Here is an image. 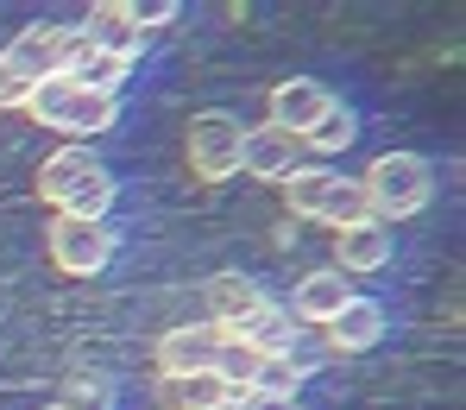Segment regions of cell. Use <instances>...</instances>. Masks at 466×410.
Listing matches in <instances>:
<instances>
[{
    "label": "cell",
    "mask_w": 466,
    "mask_h": 410,
    "mask_svg": "<svg viewBox=\"0 0 466 410\" xmlns=\"http://www.w3.org/2000/svg\"><path fill=\"white\" fill-rule=\"evenodd\" d=\"M51 265L57 272H70V278H95V272H107V259H114V228L107 221H76V215H57L51 221Z\"/></svg>",
    "instance_id": "5b68a950"
},
{
    "label": "cell",
    "mask_w": 466,
    "mask_h": 410,
    "mask_svg": "<svg viewBox=\"0 0 466 410\" xmlns=\"http://www.w3.org/2000/svg\"><path fill=\"white\" fill-rule=\"evenodd\" d=\"M390 265V221H353L334 234V272H385Z\"/></svg>",
    "instance_id": "4fadbf2b"
},
{
    "label": "cell",
    "mask_w": 466,
    "mask_h": 410,
    "mask_svg": "<svg viewBox=\"0 0 466 410\" xmlns=\"http://www.w3.org/2000/svg\"><path fill=\"white\" fill-rule=\"evenodd\" d=\"M82 51H88L82 26H25V32L0 51V64L32 88V82H45V77H64Z\"/></svg>",
    "instance_id": "277c9868"
},
{
    "label": "cell",
    "mask_w": 466,
    "mask_h": 410,
    "mask_svg": "<svg viewBox=\"0 0 466 410\" xmlns=\"http://www.w3.org/2000/svg\"><path fill=\"white\" fill-rule=\"evenodd\" d=\"M385 303H372V297H347L340 310H334V323H328V347L334 354H366V347H379L385 341Z\"/></svg>",
    "instance_id": "8fae6325"
},
{
    "label": "cell",
    "mask_w": 466,
    "mask_h": 410,
    "mask_svg": "<svg viewBox=\"0 0 466 410\" xmlns=\"http://www.w3.org/2000/svg\"><path fill=\"white\" fill-rule=\"evenodd\" d=\"M309 373H315V366H303L297 354H284V360H258L252 392H258V398H297V385H303Z\"/></svg>",
    "instance_id": "ffe728a7"
},
{
    "label": "cell",
    "mask_w": 466,
    "mask_h": 410,
    "mask_svg": "<svg viewBox=\"0 0 466 410\" xmlns=\"http://www.w3.org/2000/svg\"><path fill=\"white\" fill-rule=\"evenodd\" d=\"M51 410H64V405H51Z\"/></svg>",
    "instance_id": "83f0119b"
},
{
    "label": "cell",
    "mask_w": 466,
    "mask_h": 410,
    "mask_svg": "<svg viewBox=\"0 0 466 410\" xmlns=\"http://www.w3.org/2000/svg\"><path fill=\"white\" fill-rule=\"evenodd\" d=\"M208 373L228 385V398H246V392H252V373H258V354L221 334V354H215V366H208Z\"/></svg>",
    "instance_id": "44dd1931"
},
{
    "label": "cell",
    "mask_w": 466,
    "mask_h": 410,
    "mask_svg": "<svg viewBox=\"0 0 466 410\" xmlns=\"http://www.w3.org/2000/svg\"><path fill=\"white\" fill-rule=\"evenodd\" d=\"M278 190H284V209H290V215L321 221V228H334V234H340V228H353V221H372L360 177H340V170L303 164V170H297V177H284Z\"/></svg>",
    "instance_id": "6da1fadb"
},
{
    "label": "cell",
    "mask_w": 466,
    "mask_h": 410,
    "mask_svg": "<svg viewBox=\"0 0 466 410\" xmlns=\"http://www.w3.org/2000/svg\"><path fill=\"white\" fill-rule=\"evenodd\" d=\"M107 405H114V385H107V379H70L64 410H107Z\"/></svg>",
    "instance_id": "cb8c5ba5"
},
{
    "label": "cell",
    "mask_w": 466,
    "mask_h": 410,
    "mask_svg": "<svg viewBox=\"0 0 466 410\" xmlns=\"http://www.w3.org/2000/svg\"><path fill=\"white\" fill-rule=\"evenodd\" d=\"M208 410H239V398H221V405H208Z\"/></svg>",
    "instance_id": "4316f807"
},
{
    "label": "cell",
    "mask_w": 466,
    "mask_h": 410,
    "mask_svg": "<svg viewBox=\"0 0 466 410\" xmlns=\"http://www.w3.org/2000/svg\"><path fill=\"white\" fill-rule=\"evenodd\" d=\"M202 297H208V323H215V328H233L246 310H258V303H265V291H258L252 278H239V272L208 278V291H202Z\"/></svg>",
    "instance_id": "2e32d148"
},
{
    "label": "cell",
    "mask_w": 466,
    "mask_h": 410,
    "mask_svg": "<svg viewBox=\"0 0 466 410\" xmlns=\"http://www.w3.org/2000/svg\"><path fill=\"white\" fill-rule=\"evenodd\" d=\"M221 334H228V341H239V347H252L258 360H284V354L297 347L303 323H297L284 303H271V297H265L258 310H246V316H239L233 328H221Z\"/></svg>",
    "instance_id": "ba28073f"
},
{
    "label": "cell",
    "mask_w": 466,
    "mask_h": 410,
    "mask_svg": "<svg viewBox=\"0 0 466 410\" xmlns=\"http://www.w3.org/2000/svg\"><path fill=\"white\" fill-rule=\"evenodd\" d=\"M303 139L297 133H284V127H252V133H239V170H252V177H265V183H284V177H297L303 170Z\"/></svg>",
    "instance_id": "52a82bcc"
},
{
    "label": "cell",
    "mask_w": 466,
    "mask_h": 410,
    "mask_svg": "<svg viewBox=\"0 0 466 410\" xmlns=\"http://www.w3.org/2000/svg\"><path fill=\"white\" fill-rule=\"evenodd\" d=\"M120 6H127V19H133L139 32H152V26H170V19L183 13L177 0H120Z\"/></svg>",
    "instance_id": "603a6c76"
},
{
    "label": "cell",
    "mask_w": 466,
    "mask_h": 410,
    "mask_svg": "<svg viewBox=\"0 0 466 410\" xmlns=\"http://www.w3.org/2000/svg\"><path fill=\"white\" fill-rule=\"evenodd\" d=\"M228 398L215 373H157V410H208Z\"/></svg>",
    "instance_id": "9a60e30c"
},
{
    "label": "cell",
    "mask_w": 466,
    "mask_h": 410,
    "mask_svg": "<svg viewBox=\"0 0 466 410\" xmlns=\"http://www.w3.org/2000/svg\"><path fill=\"white\" fill-rule=\"evenodd\" d=\"M25 114H32L38 127L70 133V139H95V133H107V127L120 120V95H88V88H76L70 77H45V82L25 88Z\"/></svg>",
    "instance_id": "7a4b0ae2"
},
{
    "label": "cell",
    "mask_w": 466,
    "mask_h": 410,
    "mask_svg": "<svg viewBox=\"0 0 466 410\" xmlns=\"http://www.w3.org/2000/svg\"><path fill=\"white\" fill-rule=\"evenodd\" d=\"M95 164H101V159H88V146H64V152H51V159L38 164V196L57 209V202L76 190V183L88 177V170H95Z\"/></svg>",
    "instance_id": "e0dca14e"
},
{
    "label": "cell",
    "mask_w": 466,
    "mask_h": 410,
    "mask_svg": "<svg viewBox=\"0 0 466 410\" xmlns=\"http://www.w3.org/2000/svg\"><path fill=\"white\" fill-rule=\"evenodd\" d=\"M189 170L202 183H228L233 170H239V120L233 114L208 108V114L189 120Z\"/></svg>",
    "instance_id": "8992f818"
},
{
    "label": "cell",
    "mask_w": 466,
    "mask_h": 410,
    "mask_svg": "<svg viewBox=\"0 0 466 410\" xmlns=\"http://www.w3.org/2000/svg\"><path fill=\"white\" fill-rule=\"evenodd\" d=\"M64 77L76 82V88H88V95H120V82L133 77V64H120V57H107V51H95V45H88Z\"/></svg>",
    "instance_id": "d6986e66"
},
{
    "label": "cell",
    "mask_w": 466,
    "mask_h": 410,
    "mask_svg": "<svg viewBox=\"0 0 466 410\" xmlns=\"http://www.w3.org/2000/svg\"><path fill=\"white\" fill-rule=\"evenodd\" d=\"M82 38H88L95 51L120 57V64H139V45H146V32L127 19V6H120V0H101V6H88V19H82Z\"/></svg>",
    "instance_id": "7c38bea8"
},
{
    "label": "cell",
    "mask_w": 466,
    "mask_h": 410,
    "mask_svg": "<svg viewBox=\"0 0 466 410\" xmlns=\"http://www.w3.org/2000/svg\"><path fill=\"white\" fill-rule=\"evenodd\" d=\"M114 196H120L114 170H107V164H95V170L82 177V183L64 196V202H57V209H64V215H76V221H101V215L114 209Z\"/></svg>",
    "instance_id": "ac0fdd59"
},
{
    "label": "cell",
    "mask_w": 466,
    "mask_h": 410,
    "mask_svg": "<svg viewBox=\"0 0 466 410\" xmlns=\"http://www.w3.org/2000/svg\"><path fill=\"white\" fill-rule=\"evenodd\" d=\"M239 410H303V405H297V398H258V392H246Z\"/></svg>",
    "instance_id": "484cf974"
},
{
    "label": "cell",
    "mask_w": 466,
    "mask_h": 410,
    "mask_svg": "<svg viewBox=\"0 0 466 410\" xmlns=\"http://www.w3.org/2000/svg\"><path fill=\"white\" fill-rule=\"evenodd\" d=\"M360 190H366L372 221H385V215L403 221V215L429 209V196H435V164L422 159V152H379V159L366 164Z\"/></svg>",
    "instance_id": "3957f363"
},
{
    "label": "cell",
    "mask_w": 466,
    "mask_h": 410,
    "mask_svg": "<svg viewBox=\"0 0 466 410\" xmlns=\"http://www.w3.org/2000/svg\"><path fill=\"white\" fill-rule=\"evenodd\" d=\"M0 108H25V82L13 77L6 64H0Z\"/></svg>",
    "instance_id": "d4e9b609"
},
{
    "label": "cell",
    "mask_w": 466,
    "mask_h": 410,
    "mask_svg": "<svg viewBox=\"0 0 466 410\" xmlns=\"http://www.w3.org/2000/svg\"><path fill=\"white\" fill-rule=\"evenodd\" d=\"M347 297H353L347 272H334V265H328V272H309V278L297 284V297H290V316H297V323H321V328H328V323H334V310H340Z\"/></svg>",
    "instance_id": "5bb4252c"
},
{
    "label": "cell",
    "mask_w": 466,
    "mask_h": 410,
    "mask_svg": "<svg viewBox=\"0 0 466 410\" xmlns=\"http://www.w3.org/2000/svg\"><path fill=\"white\" fill-rule=\"evenodd\" d=\"M221 354V328L215 323H183L157 334V373H208Z\"/></svg>",
    "instance_id": "9c48e42d"
},
{
    "label": "cell",
    "mask_w": 466,
    "mask_h": 410,
    "mask_svg": "<svg viewBox=\"0 0 466 410\" xmlns=\"http://www.w3.org/2000/svg\"><path fill=\"white\" fill-rule=\"evenodd\" d=\"M328 108H334V95H328L315 77H290V82L271 88V127H284V133H297V139L309 133Z\"/></svg>",
    "instance_id": "30bf717a"
},
{
    "label": "cell",
    "mask_w": 466,
    "mask_h": 410,
    "mask_svg": "<svg viewBox=\"0 0 466 410\" xmlns=\"http://www.w3.org/2000/svg\"><path fill=\"white\" fill-rule=\"evenodd\" d=\"M353 139H360V120L334 101V108H328V114L309 127V133H303V152H347Z\"/></svg>",
    "instance_id": "7402d4cb"
}]
</instances>
